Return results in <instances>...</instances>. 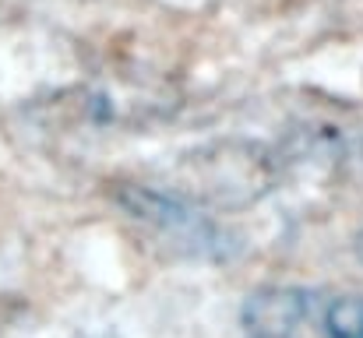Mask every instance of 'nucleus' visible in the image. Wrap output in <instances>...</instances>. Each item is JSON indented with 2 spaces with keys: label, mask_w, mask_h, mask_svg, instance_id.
<instances>
[{
  "label": "nucleus",
  "mask_w": 363,
  "mask_h": 338,
  "mask_svg": "<svg viewBox=\"0 0 363 338\" xmlns=\"http://www.w3.org/2000/svg\"><path fill=\"white\" fill-rule=\"evenodd\" d=\"M275 187V159L254 141H216L187 152L177 169L169 194L184 205L240 212L257 205Z\"/></svg>",
  "instance_id": "1"
},
{
  "label": "nucleus",
  "mask_w": 363,
  "mask_h": 338,
  "mask_svg": "<svg viewBox=\"0 0 363 338\" xmlns=\"http://www.w3.org/2000/svg\"><path fill=\"white\" fill-rule=\"evenodd\" d=\"M325 296L300 286H272L247 296L240 325L250 338H328Z\"/></svg>",
  "instance_id": "2"
},
{
  "label": "nucleus",
  "mask_w": 363,
  "mask_h": 338,
  "mask_svg": "<svg viewBox=\"0 0 363 338\" xmlns=\"http://www.w3.org/2000/svg\"><path fill=\"white\" fill-rule=\"evenodd\" d=\"M328 338H363V296H335L325 303Z\"/></svg>",
  "instance_id": "3"
},
{
  "label": "nucleus",
  "mask_w": 363,
  "mask_h": 338,
  "mask_svg": "<svg viewBox=\"0 0 363 338\" xmlns=\"http://www.w3.org/2000/svg\"><path fill=\"white\" fill-rule=\"evenodd\" d=\"M357 257H360V261H363V232H360V236H357Z\"/></svg>",
  "instance_id": "4"
}]
</instances>
